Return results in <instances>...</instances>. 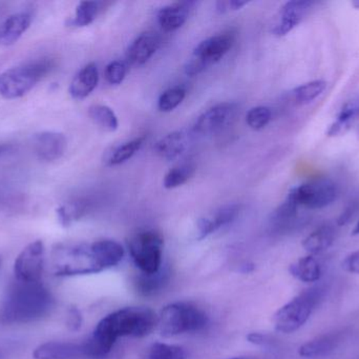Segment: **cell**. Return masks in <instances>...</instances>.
Here are the masks:
<instances>
[{
	"mask_svg": "<svg viewBox=\"0 0 359 359\" xmlns=\"http://www.w3.org/2000/svg\"><path fill=\"white\" fill-rule=\"evenodd\" d=\"M123 257V247L115 240L61 244L53 250L50 266L53 273L58 278L88 275L115 267Z\"/></svg>",
	"mask_w": 359,
	"mask_h": 359,
	"instance_id": "obj_1",
	"label": "cell"
},
{
	"mask_svg": "<svg viewBox=\"0 0 359 359\" xmlns=\"http://www.w3.org/2000/svg\"><path fill=\"white\" fill-rule=\"evenodd\" d=\"M158 315L145 307H128L109 314L99 322L86 339L93 359H103L111 353L120 337H147L157 327Z\"/></svg>",
	"mask_w": 359,
	"mask_h": 359,
	"instance_id": "obj_2",
	"label": "cell"
},
{
	"mask_svg": "<svg viewBox=\"0 0 359 359\" xmlns=\"http://www.w3.org/2000/svg\"><path fill=\"white\" fill-rule=\"evenodd\" d=\"M55 299L42 282L14 280L0 303V324H31L43 320L54 309Z\"/></svg>",
	"mask_w": 359,
	"mask_h": 359,
	"instance_id": "obj_3",
	"label": "cell"
},
{
	"mask_svg": "<svg viewBox=\"0 0 359 359\" xmlns=\"http://www.w3.org/2000/svg\"><path fill=\"white\" fill-rule=\"evenodd\" d=\"M207 325V314L191 303H170L164 307L158 315V330L164 337L200 332L206 328Z\"/></svg>",
	"mask_w": 359,
	"mask_h": 359,
	"instance_id": "obj_4",
	"label": "cell"
},
{
	"mask_svg": "<svg viewBox=\"0 0 359 359\" xmlns=\"http://www.w3.org/2000/svg\"><path fill=\"white\" fill-rule=\"evenodd\" d=\"M325 293V287H312L283 306L273 316L276 330L289 334L301 329L308 322L316 307L322 303Z\"/></svg>",
	"mask_w": 359,
	"mask_h": 359,
	"instance_id": "obj_5",
	"label": "cell"
},
{
	"mask_svg": "<svg viewBox=\"0 0 359 359\" xmlns=\"http://www.w3.org/2000/svg\"><path fill=\"white\" fill-rule=\"evenodd\" d=\"M52 67V60L40 59L6 70L0 74V96L6 99L25 96Z\"/></svg>",
	"mask_w": 359,
	"mask_h": 359,
	"instance_id": "obj_6",
	"label": "cell"
},
{
	"mask_svg": "<svg viewBox=\"0 0 359 359\" xmlns=\"http://www.w3.org/2000/svg\"><path fill=\"white\" fill-rule=\"evenodd\" d=\"M164 240L156 231H142L130 237L128 248L141 273H156L162 266Z\"/></svg>",
	"mask_w": 359,
	"mask_h": 359,
	"instance_id": "obj_7",
	"label": "cell"
},
{
	"mask_svg": "<svg viewBox=\"0 0 359 359\" xmlns=\"http://www.w3.org/2000/svg\"><path fill=\"white\" fill-rule=\"evenodd\" d=\"M234 38L231 34H219L207 38L196 46L184 67L186 75H198L210 65L221 60L232 48Z\"/></svg>",
	"mask_w": 359,
	"mask_h": 359,
	"instance_id": "obj_8",
	"label": "cell"
},
{
	"mask_svg": "<svg viewBox=\"0 0 359 359\" xmlns=\"http://www.w3.org/2000/svg\"><path fill=\"white\" fill-rule=\"evenodd\" d=\"M337 187L328 178H316L291 190L288 200L299 207L323 209L332 204L337 197Z\"/></svg>",
	"mask_w": 359,
	"mask_h": 359,
	"instance_id": "obj_9",
	"label": "cell"
},
{
	"mask_svg": "<svg viewBox=\"0 0 359 359\" xmlns=\"http://www.w3.org/2000/svg\"><path fill=\"white\" fill-rule=\"evenodd\" d=\"M44 255L46 249L42 240L27 244L15 261V278L22 282H42Z\"/></svg>",
	"mask_w": 359,
	"mask_h": 359,
	"instance_id": "obj_10",
	"label": "cell"
},
{
	"mask_svg": "<svg viewBox=\"0 0 359 359\" xmlns=\"http://www.w3.org/2000/svg\"><path fill=\"white\" fill-rule=\"evenodd\" d=\"M236 113L238 105L236 103H219L207 110L196 119L194 131L203 136L221 132L223 129L231 124Z\"/></svg>",
	"mask_w": 359,
	"mask_h": 359,
	"instance_id": "obj_11",
	"label": "cell"
},
{
	"mask_svg": "<svg viewBox=\"0 0 359 359\" xmlns=\"http://www.w3.org/2000/svg\"><path fill=\"white\" fill-rule=\"evenodd\" d=\"M35 359H93L88 341H48L38 346L33 352Z\"/></svg>",
	"mask_w": 359,
	"mask_h": 359,
	"instance_id": "obj_12",
	"label": "cell"
},
{
	"mask_svg": "<svg viewBox=\"0 0 359 359\" xmlns=\"http://www.w3.org/2000/svg\"><path fill=\"white\" fill-rule=\"evenodd\" d=\"M67 141L62 133L44 131L33 137V149L39 159L52 162L60 159L67 151Z\"/></svg>",
	"mask_w": 359,
	"mask_h": 359,
	"instance_id": "obj_13",
	"label": "cell"
},
{
	"mask_svg": "<svg viewBox=\"0 0 359 359\" xmlns=\"http://www.w3.org/2000/svg\"><path fill=\"white\" fill-rule=\"evenodd\" d=\"M314 2L308 0H291L280 8V19L274 25V35L278 37L287 35L297 27L311 10Z\"/></svg>",
	"mask_w": 359,
	"mask_h": 359,
	"instance_id": "obj_14",
	"label": "cell"
},
{
	"mask_svg": "<svg viewBox=\"0 0 359 359\" xmlns=\"http://www.w3.org/2000/svg\"><path fill=\"white\" fill-rule=\"evenodd\" d=\"M240 213V206L238 204H227L215 211V214L209 217H202L196 223L198 236L196 240H202L217 230L231 223Z\"/></svg>",
	"mask_w": 359,
	"mask_h": 359,
	"instance_id": "obj_15",
	"label": "cell"
},
{
	"mask_svg": "<svg viewBox=\"0 0 359 359\" xmlns=\"http://www.w3.org/2000/svg\"><path fill=\"white\" fill-rule=\"evenodd\" d=\"M161 44V38L154 32L140 34L128 46V61L132 65H142L147 63L157 52Z\"/></svg>",
	"mask_w": 359,
	"mask_h": 359,
	"instance_id": "obj_16",
	"label": "cell"
},
{
	"mask_svg": "<svg viewBox=\"0 0 359 359\" xmlns=\"http://www.w3.org/2000/svg\"><path fill=\"white\" fill-rule=\"evenodd\" d=\"M170 276L172 272L168 267H162L156 273L140 272L134 280L135 290L140 296H157L170 284Z\"/></svg>",
	"mask_w": 359,
	"mask_h": 359,
	"instance_id": "obj_17",
	"label": "cell"
},
{
	"mask_svg": "<svg viewBox=\"0 0 359 359\" xmlns=\"http://www.w3.org/2000/svg\"><path fill=\"white\" fill-rule=\"evenodd\" d=\"M345 332L329 333L320 335L308 343L304 344L299 350V356L308 359L325 358L337 349L343 341Z\"/></svg>",
	"mask_w": 359,
	"mask_h": 359,
	"instance_id": "obj_18",
	"label": "cell"
},
{
	"mask_svg": "<svg viewBox=\"0 0 359 359\" xmlns=\"http://www.w3.org/2000/svg\"><path fill=\"white\" fill-rule=\"evenodd\" d=\"M196 2L182 1L163 6L158 13V22L165 32L180 29L189 17Z\"/></svg>",
	"mask_w": 359,
	"mask_h": 359,
	"instance_id": "obj_19",
	"label": "cell"
},
{
	"mask_svg": "<svg viewBox=\"0 0 359 359\" xmlns=\"http://www.w3.org/2000/svg\"><path fill=\"white\" fill-rule=\"evenodd\" d=\"M99 82V71L96 63H90L82 67L69 86V94L74 99L86 98L96 89Z\"/></svg>",
	"mask_w": 359,
	"mask_h": 359,
	"instance_id": "obj_20",
	"label": "cell"
},
{
	"mask_svg": "<svg viewBox=\"0 0 359 359\" xmlns=\"http://www.w3.org/2000/svg\"><path fill=\"white\" fill-rule=\"evenodd\" d=\"M32 17L29 13L21 12L8 16L0 25V44L11 46L15 44L31 25Z\"/></svg>",
	"mask_w": 359,
	"mask_h": 359,
	"instance_id": "obj_21",
	"label": "cell"
},
{
	"mask_svg": "<svg viewBox=\"0 0 359 359\" xmlns=\"http://www.w3.org/2000/svg\"><path fill=\"white\" fill-rule=\"evenodd\" d=\"M188 145V136L183 131H175L162 137L155 145V151L166 160L176 159Z\"/></svg>",
	"mask_w": 359,
	"mask_h": 359,
	"instance_id": "obj_22",
	"label": "cell"
},
{
	"mask_svg": "<svg viewBox=\"0 0 359 359\" xmlns=\"http://www.w3.org/2000/svg\"><path fill=\"white\" fill-rule=\"evenodd\" d=\"M335 240V230L332 226L324 225L312 232L303 242V247L311 255L320 254L328 250Z\"/></svg>",
	"mask_w": 359,
	"mask_h": 359,
	"instance_id": "obj_23",
	"label": "cell"
},
{
	"mask_svg": "<svg viewBox=\"0 0 359 359\" xmlns=\"http://www.w3.org/2000/svg\"><path fill=\"white\" fill-rule=\"evenodd\" d=\"M291 275L303 282H318L322 278V266L314 255L303 257L289 268Z\"/></svg>",
	"mask_w": 359,
	"mask_h": 359,
	"instance_id": "obj_24",
	"label": "cell"
},
{
	"mask_svg": "<svg viewBox=\"0 0 359 359\" xmlns=\"http://www.w3.org/2000/svg\"><path fill=\"white\" fill-rule=\"evenodd\" d=\"M359 116V95L348 100L341 107L337 115V119L331 124L327 135L339 136L345 133L351 126L352 122Z\"/></svg>",
	"mask_w": 359,
	"mask_h": 359,
	"instance_id": "obj_25",
	"label": "cell"
},
{
	"mask_svg": "<svg viewBox=\"0 0 359 359\" xmlns=\"http://www.w3.org/2000/svg\"><path fill=\"white\" fill-rule=\"evenodd\" d=\"M144 143L143 137L133 139L128 143H122L117 147L111 148L104 155V162L107 166H119L130 160Z\"/></svg>",
	"mask_w": 359,
	"mask_h": 359,
	"instance_id": "obj_26",
	"label": "cell"
},
{
	"mask_svg": "<svg viewBox=\"0 0 359 359\" xmlns=\"http://www.w3.org/2000/svg\"><path fill=\"white\" fill-rule=\"evenodd\" d=\"M299 206L287 198L286 202H283L271 217V223L274 229L278 232H285L292 228L297 216Z\"/></svg>",
	"mask_w": 359,
	"mask_h": 359,
	"instance_id": "obj_27",
	"label": "cell"
},
{
	"mask_svg": "<svg viewBox=\"0 0 359 359\" xmlns=\"http://www.w3.org/2000/svg\"><path fill=\"white\" fill-rule=\"evenodd\" d=\"M88 116L99 128L107 132H115L119 126L115 112L105 105H93L88 107Z\"/></svg>",
	"mask_w": 359,
	"mask_h": 359,
	"instance_id": "obj_28",
	"label": "cell"
},
{
	"mask_svg": "<svg viewBox=\"0 0 359 359\" xmlns=\"http://www.w3.org/2000/svg\"><path fill=\"white\" fill-rule=\"evenodd\" d=\"M101 10L98 1H81L76 8L75 16L67 21V25L72 27H83L94 22Z\"/></svg>",
	"mask_w": 359,
	"mask_h": 359,
	"instance_id": "obj_29",
	"label": "cell"
},
{
	"mask_svg": "<svg viewBox=\"0 0 359 359\" xmlns=\"http://www.w3.org/2000/svg\"><path fill=\"white\" fill-rule=\"evenodd\" d=\"M326 88L327 82L324 80H313L295 88L292 91V97L297 105H308L320 96Z\"/></svg>",
	"mask_w": 359,
	"mask_h": 359,
	"instance_id": "obj_30",
	"label": "cell"
},
{
	"mask_svg": "<svg viewBox=\"0 0 359 359\" xmlns=\"http://www.w3.org/2000/svg\"><path fill=\"white\" fill-rule=\"evenodd\" d=\"M194 172H196V167L192 164H181L172 169L164 177V188L172 190L181 187L194 176Z\"/></svg>",
	"mask_w": 359,
	"mask_h": 359,
	"instance_id": "obj_31",
	"label": "cell"
},
{
	"mask_svg": "<svg viewBox=\"0 0 359 359\" xmlns=\"http://www.w3.org/2000/svg\"><path fill=\"white\" fill-rule=\"evenodd\" d=\"M187 352L181 346L156 343L151 346L147 359H186Z\"/></svg>",
	"mask_w": 359,
	"mask_h": 359,
	"instance_id": "obj_32",
	"label": "cell"
},
{
	"mask_svg": "<svg viewBox=\"0 0 359 359\" xmlns=\"http://www.w3.org/2000/svg\"><path fill=\"white\" fill-rule=\"evenodd\" d=\"M86 211V204L82 202H73L63 204L56 210L59 223L63 227H69L73 221L83 216Z\"/></svg>",
	"mask_w": 359,
	"mask_h": 359,
	"instance_id": "obj_33",
	"label": "cell"
},
{
	"mask_svg": "<svg viewBox=\"0 0 359 359\" xmlns=\"http://www.w3.org/2000/svg\"><path fill=\"white\" fill-rule=\"evenodd\" d=\"M186 96V90L182 86H174L162 93L158 100V109L163 113H170L181 105Z\"/></svg>",
	"mask_w": 359,
	"mask_h": 359,
	"instance_id": "obj_34",
	"label": "cell"
},
{
	"mask_svg": "<svg viewBox=\"0 0 359 359\" xmlns=\"http://www.w3.org/2000/svg\"><path fill=\"white\" fill-rule=\"evenodd\" d=\"M272 118L271 110L268 107L259 105L249 110L246 115V122L249 128L259 131L265 128Z\"/></svg>",
	"mask_w": 359,
	"mask_h": 359,
	"instance_id": "obj_35",
	"label": "cell"
},
{
	"mask_svg": "<svg viewBox=\"0 0 359 359\" xmlns=\"http://www.w3.org/2000/svg\"><path fill=\"white\" fill-rule=\"evenodd\" d=\"M128 67L122 60H114L105 67L104 76L107 81L111 86H118L126 79Z\"/></svg>",
	"mask_w": 359,
	"mask_h": 359,
	"instance_id": "obj_36",
	"label": "cell"
},
{
	"mask_svg": "<svg viewBox=\"0 0 359 359\" xmlns=\"http://www.w3.org/2000/svg\"><path fill=\"white\" fill-rule=\"evenodd\" d=\"M83 318H82L81 312L76 307L69 308V313H67V325L69 330L78 331L81 328Z\"/></svg>",
	"mask_w": 359,
	"mask_h": 359,
	"instance_id": "obj_37",
	"label": "cell"
},
{
	"mask_svg": "<svg viewBox=\"0 0 359 359\" xmlns=\"http://www.w3.org/2000/svg\"><path fill=\"white\" fill-rule=\"evenodd\" d=\"M248 4V1H242V0H228V1H217L215 4V8L219 14L229 12V11H236L242 8L243 6Z\"/></svg>",
	"mask_w": 359,
	"mask_h": 359,
	"instance_id": "obj_38",
	"label": "cell"
},
{
	"mask_svg": "<svg viewBox=\"0 0 359 359\" xmlns=\"http://www.w3.org/2000/svg\"><path fill=\"white\" fill-rule=\"evenodd\" d=\"M341 266H343V269L349 273L359 274V250L348 255L344 259Z\"/></svg>",
	"mask_w": 359,
	"mask_h": 359,
	"instance_id": "obj_39",
	"label": "cell"
},
{
	"mask_svg": "<svg viewBox=\"0 0 359 359\" xmlns=\"http://www.w3.org/2000/svg\"><path fill=\"white\" fill-rule=\"evenodd\" d=\"M356 210H358V208H356L355 204H350V206L348 207V208L346 209V210L344 211L341 215H339V218H337V225H347V223L351 221L352 217L354 216V214H355Z\"/></svg>",
	"mask_w": 359,
	"mask_h": 359,
	"instance_id": "obj_40",
	"label": "cell"
},
{
	"mask_svg": "<svg viewBox=\"0 0 359 359\" xmlns=\"http://www.w3.org/2000/svg\"><path fill=\"white\" fill-rule=\"evenodd\" d=\"M247 339H248L249 343L253 344V345L266 346L271 344L269 337L267 335L262 334V333H250L247 337Z\"/></svg>",
	"mask_w": 359,
	"mask_h": 359,
	"instance_id": "obj_41",
	"label": "cell"
},
{
	"mask_svg": "<svg viewBox=\"0 0 359 359\" xmlns=\"http://www.w3.org/2000/svg\"><path fill=\"white\" fill-rule=\"evenodd\" d=\"M352 235H359V221L358 223H356L355 228H354L353 231H352Z\"/></svg>",
	"mask_w": 359,
	"mask_h": 359,
	"instance_id": "obj_42",
	"label": "cell"
},
{
	"mask_svg": "<svg viewBox=\"0 0 359 359\" xmlns=\"http://www.w3.org/2000/svg\"><path fill=\"white\" fill-rule=\"evenodd\" d=\"M352 4H353L354 8H359V0H355V1L352 2Z\"/></svg>",
	"mask_w": 359,
	"mask_h": 359,
	"instance_id": "obj_43",
	"label": "cell"
},
{
	"mask_svg": "<svg viewBox=\"0 0 359 359\" xmlns=\"http://www.w3.org/2000/svg\"><path fill=\"white\" fill-rule=\"evenodd\" d=\"M228 359H255L251 358H228Z\"/></svg>",
	"mask_w": 359,
	"mask_h": 359,
	"instance_id": "obj_44",
	"label": "cell"
},
{
	"mask_svg": "<svg viewBox=\"0 0 359 359\" xmlns=\"http://www.w3.org/2000/svg\"><path fill=\"white\" fill-rule=\"evenodd\" d=\"M2 152V147H0V154H1Z\"/></svg>",
	"mask_w": 359,
	"mask_h": 359,
	"instance_id": "obj_45",
	"label": "cell"
},
{
	"mask_svg": "<svg viewBox=\"0 0 359 359\" xmlns=\"http://www.w3.org/2000/svg\"><path fill=\"white\" fill-rule=\"evenodd\" d=\"M0 359H1V354H0Z\"/></svg>",
	"mask_w": 359,
	"mask_h": 359,
	"instance_id": "obj_46",
	"label": "cell"
}]
</instances>
